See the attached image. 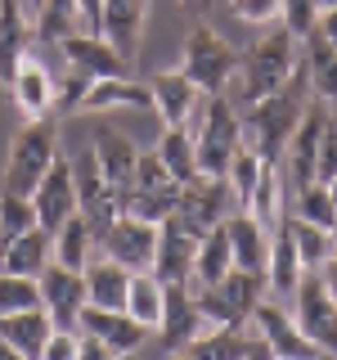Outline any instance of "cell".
<instances>
[{"label":"cell","mask_w":337,"mask_h":360,"mask_svg":"<svg viewBox=\"0 0 337 360\" xmlns=\"http://www.w3.org/2000/svg\"><path fill=\"white\" fill-rule=\"evenodd\" d=\"M180 180L157 162V153H140V167H135V180L121 198V217H140V221H157L162 225L166 217H176L180 207Z\"/></svg>","instance_id":"52a82bcc"},{"label":"cell","mask_w":337,"mask_h":360,"mask_svg":"<svg viewBox=\"0 0 337 360\" xmlns=\"http://www.w3.org/2000/svg\"><path fill=\"white\" fill-rule=\"evenodd\" d=\"M86 90H90V77L72 72V77H67V86L59 90V104H54V108H59V112H77V108H81V99H86Z\"/></svg>","instance_id":"681fc988"},{"label":"cell","mask_w":337,"mask_h":360,"mask_svg":"<svg viewBox=\"0 0 337 360\" xmlns=\"http://www.w3.org/2000/svg\"><path fill=\"white\" fill-rule=\"evenodd\" d=\"M95 158H99V172H104L108 189L117 198H126V189L135 180V167H140V149H135V140L121 135L117 127H99L95 131Z\"/></svg>","instance_id":"7402d4cb"},{"label":"cell","mask_w":337,"mask_h":360,"mask_svg":"<svg viewBox=\"0 0 337 360\" xmlns=\"http://www.w3.org/2000/svg\"><path fill=\"white\" fill-rule=\"evenodd\" d=\"M59 162V131L50 117L41 122H22L9 140V158H5V189L9 194H27L45 180V172Z\"/></svg>","instance_id":"277c9868"},{"label":"cell","mask_w":337,"mask_h":360,"mask_svg":"<svg viewBox=\"0 0 337 360\" xmlns=\"http://www.w3.org/2000/svg\"><path fill=\"white\" fill-rule=\"evenodd\" d=\"M306 95H310L306 68H297L292 82L279 90V95H265V99H256V104H247L239 112L243 144L256 149L265 162H279L284 149H288V140H292V131H297V122H301V112H306Z\"/></svg>","instance_id":"6da1fadb"},{"label":"cell","mask_w":337,"mask_h":360,"mask_svg":"<svg viewBox=\"0 0 337 360\" xmlns=\"http://www.w3.org/2000/svg\"><path fill=\"white\" fill-rule=\"evenodd\" d=\"M32 207H37V225L41 230H59V225L77 212V185H72V162L59 158V162L45 172V180L32 189Z\"/></svg>","instance_id":"ac0fdd59"},{"label":"cell","mask_w":337,"mask_h":360,"mask_svg":"<svg viewBox=\"0 0 337 360\" xmlns=\"http://www.w3.org/2000/svg\"><path fill=\"white\" fill-rule=\"evenodd\" d=\"M153 153H157V162H162L166 172L180 180V185L198 176V149H194V135H189V127H162Z\"/></svg>","instance_id":"e575fe53"},{"label":"cell","mask_w":337,"mask_h":360,"mask_svg":"<svg viewBox=\"0 0 337 360\" xmlns=\"http://www.w3.org/2000/svg\"><path fill=\"white\" fill-rule=\"evenodd\" d=\"M239 63H243V54L234 50V45L225 41L216 27L198 22V27L189 32V41H185L180 72H185L189 82L202 90V95H230L234 77H239Z\"/></svg>","instance_id":"5b68a950"},{"label":"cell","mask_w":337,"mask_h":360,"mask_svg":"<svg viewBox=\"0 0 337 360\" xmlns=\"http://www.w3.org/2000/svg\"><path fill=\"white\" fill-rule=\"evenodd\" d=\"M72 185H77V212H81V217L90 221V230L104 239V230L121 217V198L108 189L95 149H86L81 158H72Z\"/></svg>","instance_id":"7c38bea8"},{"label":"cell","mask_w":337,"mask_h":360,"mask_svg":"<svg viewBox=\"0 0 337 360\" xmlns=\"http://www.w3.org/2000/svg\"><path fill=\"white\" fill-rule=\"evenodd\" d=\"M239 212V198H234V189L225 185V176H194L185 180V189H180V207L176 217L185 225H194L198 234H207L211 225H225Z\"/></svg>","instance_id":"30bf717a"},{"label":"cell","mask_w":337,"mask_h":360,"mask_svg":"<svg viewBox=\"0 0 337 360\" xmlns=\"http://www.w3.org/2000/svg\"><path fill=\"white\" fill-rule=\"evenodd\" d=\"M77 27L104 37V0H77Z\"/></svg>","instance_id":"c3c4849f"},{"label":"cell","mask_w":337,"mask_h":360,"mask_svg":"<svg viewBox=\"0 0 337 360\" xmlns=\"http://www.w3.org/2000/svg\"><path fill=\"white\" fill-rule=\"evenodd\" d=\"M301 275H306V266H301V252H297V243H292V225L279 221V230L270 234L265 284H270V292H279V297H292L297 284H301Z\"/></svg>","instance_id":"83f0119b"},{"label":"cell","mask_w":337,"mask_h":360,"mask_svg":"<svg viewBox=\"0 0 337 360\" xmlns=\"http://www.w3.org/2000/svg\"><path fill=\"white\" fill-rule=\"evenodd\" d=\"M230 9L239 22H256V27L279 22V0H230Z\"/></svg>","instance_id":"bcb514c9"},{"label":"cell","mask_w":337,"mask_h":360,"mask_svg":"<svg viewBox=\"0 0 337 360\" xmlns=\"http://www.w3.org/2000/svg\"><path fill=\"white\" fill-rule=\"evenodd\" d=\"M50 262H54V234L41 230V225H32L27 234H18V239H9L0 248V270H9V275L41 279V270Z\"/></svg>","instance_id":"4316f807"},{"label":"cell","mask_w":337,"mask_h":360,"mask_svg":"<svg viewBox=\"0 0 337 360\" xmlns=\"http://www.w3.org/2000/svg\"><path fill=\"white\" fill-rule=\"evenodd\" d=\"M32 225H37V207H32V198L0 189V248H5L9 239H18V234H27Z\"/></svg>","instance_id":"b9f144b4"},{"label":"cell","mask_w":337,"mask_h":360,"mask_svg":"<svg viewBox=\"0 0 337 360\" xmlns=\"http://www.w3.org/2000/svg\"><path fill=\"white\" fill-rule=\"evenodd\" d=\"M194 122L198 127L189 135H194V149H198V172L202 176H225L230 158L239 153V144H243L239 104H234L230 95H202Z\"/></svg>","instance_id":"3957f363"},{"label":"cell","mask_w":337,"mask_h":360,"mask_svg":"<svg viewBox=\"0 0 337 360\" xmlns=\"http://www.w3.org/2000/svg\"><path fill=\"white\" fill-rule=\"evenodd\" d=\"M329 194H333V202H337V176H333V180H329Z\"/></svg>","instance_id":"6f0895ef"},{"label":"cell","mask_w":337,"mask_h":360,"mask_svg":"<svg viewBox=\"0 0 337 360\" xmlns=\"http://www.w3.org/2000/svg\"><path fill=\"white\" fill-rule=\"evenodd\" d=\"M0 360H27V356H18V352H14L9 342H0Z\"/></svg>","instance_id":"11a10c76"},{"label":"cell","mask_w":337,"mask_h":360,"mask_svg":"<svg viewBox=\"0 0 337 360\" xmlns=\"http://www.w3.org/2000/svg\"><path fill=\"white\" fill-rule=\"evenodd\" d=\"M202 234L180 217H166L157 225V252H153V275L162 284H189L194 279V257H198Z\"/></svg>","instance_id":"5bb4252c"},{"label":"cell","mask_w":337,"mask_h":360,"mask_svg":"<svg viewBox=\"0 0 337 360\" xmlns=\"http://www.w3.org/2000/svg\"><path fill=\"white\" fill-rule=\"evenodd\" d=\"M297 45L301 41L292 37L284 22H279L275 32H265L239 63V77H234V104L247 108V104H256V99H265V95H279V90L292 82V72L301 68Z\"/></svg>","instance_id":"7a4b0ae2"},{"label":"cell","mask_w":337,"mask_h":360,"mask_svg":"<svg viewBox=\"0 0 337 360\" xmlns=\"http://www.w3.org/2000/svg\"><path fill=\"white\" fill-rule=\"evenodd\" d=\"M292 202H297V221L324 225V230H333V225H337V202L329 194V185H319V180H310L306 189H297Z\"/></svg>","instance_id":"60d3db41"},{"label":"cell","mask_w":337,"mask_h":360,"mask_svg":"<svg viewBox=\"0 0 337 360\" xmlns=\"http://www.w3.org/2000/svg\"><path fill=\"white\" fill-rule=\"evenodd\" d=\"M292 315H297L301 333H306L324 356H337V297L329 292L319 270H306V275H301L297 292H292Z\"/></svg>","instance_id":"ba28073f"},{"label":"cell","mask_w":337,"mask_h":360,"mask_svg":"<svg viewBox=\"0 0 337 360\" xmlns=\"http://www.w3.org/2000/svg\"><path fill=\"white\" fill-rule=\"evenodd\" d=\"M126 311L135 315V324H144L149 333L157 329V324H162V311H166V284L153 275V270H140V275H131Z\"/></svg>","instance_id":"d590c367"},{"label":"cell","mask_w":337,"mask_h":360,"mask_svg":"<svg viewBox=\"0 0 337 360\" xmlns=\"http://www.w3.org/2000/svg\"><path fill=\"white\" fill-rule=\"evenodd\" d=\"M315 32H319V37L337 50V9H319V18H315Z\"/></svg>","instance_id":"816d5d0a"},{"label":"cell","mask_w":337,"mask_h":360,"mask_svg":"<svg viewBox=\"0 0 337 360\" xmlns=\"http://www.w3.org/2000/svg\"><path fill=\"white\" fill-rule=\"evenodd\" d=\"M86 297L90 307H104V311H126V292H131V270L117 266L112 257H95L86 270Z\"/></svg>","instance_id":"f1b7e54d"},{"label":"cell","mask_w":337,"mask_h":360,"mask_svg":"<svg viewBox=\"0 0 337 360\" xmlns=\"http://www.w3.org/2000/svg\"><path fill=\"white\" fill-rule=\"evenodd\" d=\"M333 239H337V225H333Z\"/></svg>","instance_id":"94428289"},{"label":"cell","mask_w":337,"mask_h":360,"mask_svg":"<svg viewBox=\"0 0 337 360\" xmlns=\"http://www.w3.org/2000/svg\"><path fill=\"white\" fill-rule=\"evenodd\" d=\"M149 90H153V112L162 117V127H189L198 104H202V90L189 82L180 68L176 72H153Z\"/></svg>","instance_id":"ffe728a7"},{"label":"cell","mask_w":337,"mask_h":360,"mask_svg":"<svg viewBox=\"0 0 337 360\" xmlns=\"http://www.w3.org/2000/svg\"><path fill=\"white\" fill-rule=\"evenodd\" d=\"M171 360H194V356H189V352H171Z\"/></svg>","instance_id":"680465c9"},{"label":"cell","mask_w":337,"mask_h":360,"mask_svg":"<svg viewBox=\"0 0 337 360\" xmlns=\"http://www.w3.org/2000/svg\"><path fill=\"white\" fill-rule=\"evenodd\" d=\"M252 333L261 338V347L275 360H319L324 352L310 342L306 333H301L297 315L284 311L275 297H261V307L252 311Z\"/></svg>","instance_id":"9c48e42d"},{"label":"cell","mask_w":337,"mask_h":360,"mask_svg":"<svg viewBox=\"0 0 337 360\" xmlns=\"http://www.w3.org/2000/svg\"><path fill=\"white\" fill-rule=\"evenodd\" d=\"M319 275H324V284H329V292L337 297V252L329 257V262H324V270H319Z\"/></svg>","instance_id":"f5cc1de1"},{"label":"cell","mask_w":337,"mask_h":360,"mask_svg":"<svg viewBox=\"0 0 337 360\" xmlns=\"http://www.w3.org/2000/svg\"><path fill=\"white\" fill-rule=\"evenodd\" d=\"M225 234H230V248H234V266L252 270V275H265V266H270V230L252 212L239 207L225 221Z\"/></svg>","instance_id":"484cf974"},{"label":"cell","mask_w":337,"mask_h":360,"mask_svg":"<svg viewBox=\"0 0 337 360\" xmlns=\"http://www.w3.org/2000/svg\"><path fill=\"white\" fill-rule=\"evenodd\" d=\"M77 360H121L112 347H104L99 338H90V333H81V352H77Z\"/></svg>","instance_id":"f907efd6"},{"label":"cell","mask_w":337,"mask_h":360,"mask_svg":"<svg viewBox=\"0 0 337 360\" xmlns=\"http://www.w3.org/2000/svg\"><path fill=\"white\" fill-rule=\"evenodd\" d=\"M256 347L252 324H239V329H207L189 342V356L194 360H247V352Z\"/></svg>","instance_id":"836d02e7"},{"label":"cell","mask_w":337,"mask_h":360,"mask_svg":"<svg viewBox=\"0 0 337 360\" xmlns=\"http://www.w3.org/2000/svg\"><path fill=\"white\" fill-rule=\"evenodd\" d=\"M333 176H337V112L329 117L324 140H319V153H315V180H319V185H329Z\"/></svg>","instance_id":"f6af8a7d"},{"label":"cell","mask_w":337,"mask_h":360,"mask_svg":"<svg viewBox=\"0 0 337 360\" xmlns=\"http://www.w3.org/2000/svg\"><path fill=\"white\" fill-rule=\"evenodd\" d=\"M99 257V234L90 230V221L81 212H72L59 230H54V262L67 270H86Z\"/></svg>","instance_id":"4dcf8cb0"},{"label":"cell","mask_w":337,"mask_h":360,"mask_svg":"<svg viewBox=\"0 0 337 360\" xmlns=\"http://www.w3.org/2000/svg\"><path fill=\"white\" fill-rule=\"evenodd\" d=\"M112 108H140V112H153V90L149 82H135V77L117 72V77H99L90 82L86 99L77 112H112Z\"/></svg>","instance_id":"603a6c76"},{"label":"cell","mask_w":337,"mask_h":360,"mask_svg":"<svg viewBox=\"0 0 337 360\" xmlns=\"http://www.w3.org/2000/svg\"><path fill=\"white\" fill-rule=\"evenodd\" d=\"M301 68H306V82H310V95L324 99V104H337V50L319 32H310L301 41Z\"/></svg>","instance_id":"1f68e13d"},{"label":"cell","mask_w":337,"mask_h":360,"mask_svg":"<svg viewBox=\"0 0 337 360\" xmlns=\"http://www.w3.org/2000/svg\"><path fill=\"white\" fill-rule=\"evenodd\" d=\"M77 352H81V333L77 329H54L45 338V347H41V360H77Z\"/></svg>","instance_id":"7dc6e473"},{"label":"cell","mask_w":337,"mask_h":360,"mask_svg":"<svg viewBox=\"0 0 337 360\" xmlns=\"http://www.w3.org/2000/svg\"><path fill=\"white\" fill-rule=\"evenodd\" d=\"M207 329L211 324L198 311V292L189 284H166V311H162V324H157L166 352H189V342Z\"/></svg>","instance_id":"2e32d148"},{"label":"cell","mask_w":337,"mask_h":360,"mask_svg":"<svg viewBox=\"0 0 337 360\" xmlns=\"http://www.w3.org/2000/svg\"><path fill=\"white\" fill-rule=\"evenodd\" d=\"M265 167H270V162H265L256 149H247V144H239V153L230 158V167H225V185L234 189L239 207H247V198H252V189H256V180H261Z\"/></svg>","instance_id":"f35d334b"},{"label":"cell","mask_w":337,"mask_h":360,"mask_svg":"<svg viewBox=\"0 0 337 360\" xmlns=\"http://www.w3.org/2000/svg\"><path fill=\"white\" fill-rule=\"evenodd\" d=\"M37 37L32 14L22 9V0H0V86L14 82L18 63L27 59V45Z\"/></svg>","instance_id":"cb8c5ba5"},{"label":"cell","mask_w":337,"mask_h":360,"mask_svg":"<svg viewBox=\"0 0 337 360\" xmlns=\"http://www.w3.org/2000/svg\"><path fill=\"white\" fill-rule=\"evenodd\" d=\"M32 27H37V41L59 45L67 32H77V0H45L37 18H32Z\"/></svg>","instance_id":"ab89813d"},{"label":"cell","mask_w":337,"mask_h":360,"mask_svg":"<svg viewBox=\"0 0 337 360\" xmlns=\"http://www.w3.org/2000/svg\"><path fill=\"white\" fill-rule=\"evenodd\" d=\"M329 117H333V112L324 108V99L306 104V112H301V122H297V131H292L284 158H279V172H284V185L292 189V194L306 189L310 180H315V153H319V140H324Z\"/></svg>","instance_id":"8fae6325"},{"label":"cell","mask_w":337,"mask_h":360,"mask_svg":"<svg viewBox=\"0 0 337 360\" xmlns=\"http://www.w3.org/2000/svg\"><path fill=\"white\" fill-rule=\"evenodd\" d=\"M234 270V248H230V234H225V225H211L207 234H202L198 243V257H194V279H189V288H211L220 284L225 275Z\"/></svg>","instance_id":"d6a6232c"},{"label":"cell","mask_w":337,"mask_h":360,"mask_svg":"<svg viewBox=\"0 0 337 360\" xmlns=\"http://www.w3.org/2000/svg\"><path fill=\"white\" fill-rule=\"evenodd\" d=\"M144 18H149V0H104V41L126 63L140 54Z\"/></svg>","instance_id":"d4e9b609"},{"label":"cell","mask_w":337,"mask_h":360,"mask_svg":"<svg viewBox=\"0 0 337 360\" xmlns=\"http://www.w3.org/2000/svg\"><path fill=\"white\" fill-rule=\"evenodd\" d=\"M50 333H54V320L45 315V307L0 315V342H9L18 356H27V360H41V347H45Z\"/></svg>","instance_id":"f546056e"},{"label":"cell","mask_w":337,"mask_h":360,"mask_svg":"<svg viewBox=\"0 0 337 360\" xmlns=\"http://www.w3.org/2000/svg\"><path fill=\"white\" fill-rule=\"evenodd\" d=\"M59 50H63V59L72 72H81L90 77V82H99V77H117V72H126V59H121L117 50L104 41V37H90V32H67V37L59 41Z\"/></svg>","instance_id":"44dd1931"},{"label":"cell","mask_w":337,"mask_h":360,"mask_svg":"<svg viewBox=\"0 0 337 360\" xmlns=\"http://www.w3.org/2000/svg\"><path fill=\"white\" fill-rule=\"evenodd\" d=\"M5 90H9V99H14V108L22 112V122H41V117H50L54 104H59V86H54L50 68H45L41 59H32V54L18 63L14 82H9Z\"/></svg>","instance_id":"e0dca14e"},{"label":"cell","mask_w":337,"mask_h":360,"mask_svg":"<svg viewBox=\"0 0 337 360\" xmlns=\"http://www.w3.org/2000/svg\"><path fill=\"white\" fill-rule=\"evenodd\" d=\"M288 225H292V243H297V252H301V266H306V270H324V262L337 252L333 230L310 225V221H297V217H292Z\"/></svg>","instance_id":"74e56055"},{"label":"cell","mask_w":337,"mask_h":360,"mask_svg":"<svg viewBox=\"0 0 337 360\" xmlns=\"http://www.w3.org/2000/svg\"><path fill=\"white\" fill-rule=\"evenodd\" d=\"M319 9H337V0H319Z\"/></svg>","instance_id":"91938a15"},{"label":"cell","mask_w":337,"mask_h":360,"mask_svg":"<svg viewBox=\"0 0 337 360\" xmlns=\"http://www.w3.org/2000/svg\"><path fill=\"white\" fill-rule=\"evenodd\" d=\"M86 275L81 270H67L59 262H50L41 270V307L54 320V329H77L86 311Z\"/></svg>","instance_id":"9a60e30c"},{"label":"cell","mask_w":337,"mask_h":360,"mask_svg":"<svg viewBox=\"0 0 337 360\" xmlns=\"http://www.w3.org/2000/svg\"><path fill=\"white\" fill-rule=\"evenodd\" d=\"M247 360H275V356H270L265 347H261V338H256V347H252V352H247Z\"/></svg>","instance_id":"db71d44e"},{"label":"cell","mask_w":337,"mask_h":360,"mask_svg":"<svg viewBox=\"0 0 337 360\" xmlns=\"http://www.w3.org/2000/svg\"><path fill=\"white\" fill-rule=\"evenodd\" d=\"M99 252L112 257L117 266H126L131 275L153 270V252H157V221H140V217H117L99 239Z\"/></svg>","instance_id":"4fadbf2b"},{"label":"cell","mask_w":337,"mask_h":360,"mask_svg":"<svg viewBox=\"0 0 337 360\" xmlns=\"http://www.w3.org/2000/svg\"><path fill=\"white\" fill-rule=\"evenodd\" d=\"M37 307H41V279H32V275H9V270H0V315L37 311Z\"/></svg>","instance_id":"7bdbcfd3"},{"label":"cell","mask_w":337,"mask_h":360,"mask_svg":"<svg viewBox=\"0 0 337 360\" xmlns=\"http://www.w3.org/2000/svg\"><path fill=\"white\" fill-rule=\"evenodd\" d=\"M243 212H252L270 234L279 230V221H284V172H279V162H270L261 172V180H256V189H252V198H247Z\"/></svg>","instance_id":"8d00e7d4"},{"label":"cell","mask_w":337,"mask_h":360,"mask_svg":"<svg viewBox=\"0 0 337 360\" xmlns=\"http://www.w3.org/2000/svg\"><path fill=\"white\" fill-rule=\"evenodd\" d=\"M41 5H45V0H22V9H27L32 18H37V9H41Z\"/></svg>","instance_id":"9f6ffc18"},{"label":"cell","mask_w":337,"mask_h":360,"mask_svg":"<svg viewBox=\"0 0 337 360\" xmlns=\"http://www.w3.org/2000/svg\"><path fill=\"white\" fill-rule=\"evenodd\" d=\"M265 275H252V270L234 266L220 284L211 288H194L198 292V311L211 329H239V324H252V311L261 307L265 297Z\"/></svg>","instance_id":"8992f818"},{"label":"cell","mask_w":337,"mask_h":360,"mask_svg":"<svg viewBox=\"0 0 337 360\" xmlns=\"http://www.w3.org/2000/svg\"><path fill=\"white\" fill-rule=\"evenodd\" d=\"M319 18V0H279V22L292 32L297 41H306Z\"/></svg>","instance_id":"ee69618b"},{"label":"cell","mask_w":337,"mask_h":360,"mask_svg":"<svg viewBox=\"0 0 337 360\" xmlns=\"http://www.w3.org/2000/svg\"><path fill=\"white\" fill-rule=\"evenodd\" d=\"M77 333L99 338V342L112 347L117 356H135L144 347V338H149V329H144V324H135L131 311H104V307H90V302H86V311H81Z\"/></svg>","instance_id":"d6986e66"}]
</instances>
